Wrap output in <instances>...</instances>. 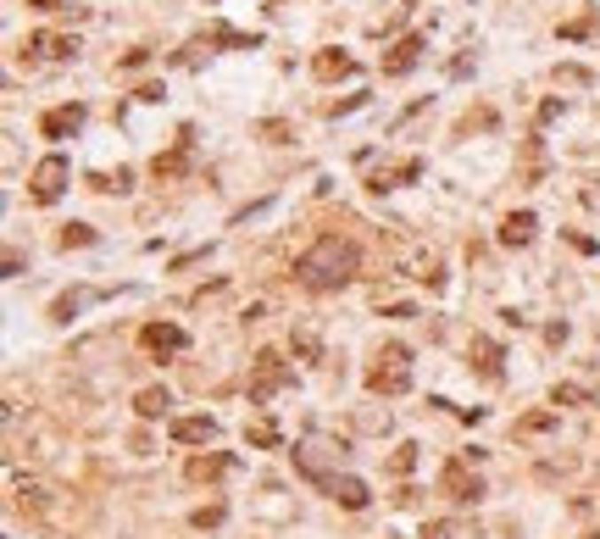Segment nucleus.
<instances>
[{
    "mask_svg": "<svg viewBox=\"0 0 600 539\" xmlns=\"http://www.w3.org/2000/svg\"><path fill=\"white\" fill-rule=\"evenodd\" d=\"M356 273H362V245L345 239V234H323L317 245H306L295 256V284L306 295H334Z\"/></svg>",
    "mask_w": 600,
    "mask_h": 539,
    "instance_id": "f257e3e1",
    "label": "nucleus"
},
{
    "mask_svg": "<svg viewBox=\"0 0 600 539\" xmlns=\"http://www.w3.org/2000/svg\"><path fill=\"white\" fill-rule=\"evenodd\" d=\"M367 389H372V395H406V389H411V350L401 340H389L378 356H372Z\"/></svg>",
    "mask_w": 600,
    "mask_h": 539,
    "instance_id": "f03ea898",
    "label": "nucleus"
},
{
    "mask_svg": "<svg viewBox=\"0 0 600 539\" xmlns=\"http://www.w3.org/2000/svg\"><path fill=\"white\" fill-rule=\"evenodd\" d=\"M295 456V473L300 479H312V484H334L339 479V462H345V440H306V445H295L289 450Z\"/></svg>",
    "mask_w": 600,
    "mask_h": 539,
    "instance_id": "7ed1b4c3",
    "label": "nucleus"
},
{
    "mask_svg": "<svg viewBox=\"0 0 600 539\" xmlns=\"http://www.w3.org/2000/svg\"><path fill=\"white\" fill-rule=\"evenodd\" d=\"M295 384V367H289L278 350H256V362H251V401H273L278 389Z\"/></svg>",
    "mask_w": 600,
    "mask_h": 539,
    "instance_id": "20e7f679",
    "label": "nucleus"
},
{
    "mask_svg": "<svg viewBox=\"0 0 600 539\" xmlns=\"http://www.w3.org/2000/svg\"><path fill=\"white\" fill-rule=\"evenodd\" d=\"M67 156H45V161H39V168L28 173V200L34 206H56L61 200V190H67Z\"/></svg>",
    "mask_w": 600,
    "mask_h": 539,
    "instance_id": "39448f33",
    "label": "nucleus"
},
{
    "mask_svg": "<svg viewBox=\"0 0 600 539\" xmlns=\"http://www.w3.org/2000/svg\"><path fill=\"white\" fill-rule=\"evenodd\" d=\"M440 489L450 495V501H462V506H472L484 495V484H479V473H472V462L467 456H450L445 462V473H440Z\"/></svg>",
    "mask_w": 600,
    "mask_h": 539,
    "instance_id": "423d86ee",
    "label": "nucleus"
},
{
    "mask_svg": "<svg viewBox=\"0 0 600 539\" xmlns=\"http://www.w3.org/2000/svg\"><path fill=\"white\" fill-rule=\"evenodd\" d=\"M467 362H472V372H479V379H489V384L506 379V345L489 340V334H472V340H467Z\"/></svg>",
    "mask_w": 600,
    "mask_h": 539,
    "instance_id": "0eeeda50",
    "label": "nucleus"
},
{
    "mask_svg": "<svg viewBox=\"0 0 600 539\" xmlns=\"http://www.w3.org/2000/svg\"><path fill=\"white\" fill-rule=\"evenodd\" d=\"M139 345L151 350V356L168 362V356H183V350H190V334H183L178 323H144L139 328Z\"/></svg>",
    "mask_w": 600,
    "mask_h": 539,
    "instance_id": "6e6552de",
    "label": "nucleus"
},
{
    "mask_svg": "<svg viewBox=\"0 0 600 539\" xmlns=\"http://www.w3.org/2000/svg\"><path fill=\"white\" fill-rule=\"evenodd\" d=\"M423 51H428V39H423V34H401L395 45L384 51V78H406V73L423 61Z\"/></svg>",
    "mask_w": 600,
    "mask_h": 539,
    "instance_id": "1a4fd4ad",
    "label": "nucleus"
},
{
    "mask_svg": "<svg viewBox=\"0 0 600 539\" xmlns=\"http://www.w3.org/2000/svg\"><path fill=\"white\" fill-rule=\"evenodd\" d=\"M395 273H401V278H417V284H428V289L445 284V267H440V256H433V251H401Z\"/></svg>",
    "mask_w": 600,
    "mask_h": 539,
    "instance_id": "9d476101",
    "label": "nucleus"
},
{
    "mask_svg": "<svg viewBox=\"0 0 600 539\" xmlns=\"http://www.w3.org/2000/svg\"><path fill=\"white\" fill-rule=\"evenodd\" d=\"M190 156H195V129H183V134H178V145H173V151L151 161V173H156V184H173V178H178L183 168H190Z\"/></svg>",
    "mask_w": 600,
    "mask_h": 539,
    "instance_id": "9b49d317",
    "label": "nucleus"
},
{
    "mask_svg": "<svg viewBox=\"0 0 600 539\" xmlns=\"http://www.w3.org/2000/svg\"><path fill=\"white\" fill-rule=\"evenodd\" d=\"M234 467H239V462H234L229 450H206V456H190V467H183V473H190L195 484H217V479H229Z\"/></svg>",
    "mask_w": 600,
    "mask_h": 539,
    "instance_id": "f8f14e48",
    "label": "nucleus"
},
{
    "mask_svg": "<svg viewBox=\"0 0 600 539\" xmlns=\"http://www.w3.org/2000/svg\"><path fill=\"white\" fill-rule=\"evenodd\" d=\"M39 129H45V139H73L78 129H84V106H51L45 117H39Z\"/></svg>",
    "mask_w": 600,
    "mask_h": 539,
    "instance_id": "ddd939ff",
    "label": "nucleus"
},
{
    "mask_svg": "<svg viewBox=\"0 0 600 539\" xmlns=\"http://www.w3.org/2000/svg\"><path fill=\"white\" fill-rule=\"evenodd\" d=\"M28 51H34L39 61H67V56H78V39H67V34H51V28H39V34H28Z\"/></svg>",
    "mask_w": 600,
    "mask_h": 539,
    "instance_id": "4468645a",
    "label": "nucleus"
},
{
    "mask_svg": "<svg viewBox=\"0 0 600 539\" xmlns=\"http://www.w3.org/2000/svg\"><path fill=\"white\" fill-rule=\"evenodd\" d=\"M534 234H540V217H534V212H511V217L501 223V245H506V251H523V245H534Z\"/></svg>",
    "mask_w": 600,
    "mask_h": 539,
    "instance_id": "2eb2a0df",
    "label": "nucleus"
},
{
    "mask_svg": "<svg viewBox=\"0 0 600 539\" xmlns=\"http://www.w3.org/2000/svg\"><path fill=\"white\" fill-rule=\"evenodd\" d=\"M173 440L178 445H212L217 440V418H206V411L200 418H173Z\"/></svg>",
    "mask_w": 600,
    "mask_h": 539,
    "instance_id": "dca6fc26",
    "label": "nucleus"
},
{
    "mask_svg": "<svg viewBox=\"0 0 600 539\" xmlns=\"http://www.w3.org/2000/svg\"><path fill=\"white\" fill-rule=\"evenodd\" d=\"M328 495H334V501H339L345 512H362V506L372 501V495H367V484H362V479H350V473H339V479L328 484Z\"/></svg>",
    "mask_w": 600,
    "mask_h": 539,
    "instance_id": "f3484780",
    "label": "nucleus"
},
{
    "mask_svg": "<svg viewBox=\"0 0 600 539\" xmlns=\"http://www.w3.org/2000/svg\"><path fill=\"white\" fill-rule=\"evenodd\" d=\"M168 406H173V395H168V389H161V384H151V389H139V395H134V411H139L144 423L168 418Z\"/></svg>",
    "mask_w": 600,
    "mask_h": 539,
    "instance_id": "a211bd4d",
    "label": "nucleus"
},
{
    "mask_svg": "<svg viewBox=\"0 0 600 539\" xmlns=\"http://www.w3.org/2000/svg\"><path fill=\"white\" fill-rule=\"evenodd\" d=\"M312 73H317V78H350V73H356V61H350L345 51H317Z\"/></svg>",
    "mask_w": 600,
    "mask_h": 539,
    "instance_id": "6ab92c4d",
    "label": "nucleus"
},
{
    "mask_svg": "<svg viewBox=\"0 0 600 539\" xmlns=\"http://www.w3.org/2000/svg\"><path fill=\"white\" fill-rule=\"evenodd\" d=\"M245 440H251L256 450H278V445H284V434H278L273 418H256V423H245Z\"/></svg>",
    "mask_w": 600,
    "mask_h": 539,
    "instance_id": "aec40b11",
    "label": "nucleus"
},
{
    "mask_svg": "<svg viewBox=\"0 0 600 539\" xmlns=\"http://www.w3.org/2000/svg\"><path fill=\"white\" fill-rule=\"evenodd\" d=\"M17 506L28 517H51V489L45 484H17Z\"/></svg>",
    "mask_w": 600,
    "mask_h": 539,
    "instance_id": "412c9836",
    "label": "nucleus"
},
{
    "mask_svg": "<svg viewBox=\"0 0 600 539\" xmlns=\"http://www.w3.org/2000/svg\"><path fill=\"white\" fill-rule=\"evenodd\" d=\"M100 295H106V289H67V295H61V301L51 306V317H56V323H67L84 301H100Z\"/></svg>",
    "mask_w": 600,
    "mask_h": 539,
    "instance_id": "4be33fe9",
    "label": "nucleus"
},
{
    "mask_svg": "<svg viewBox=\"0 0 600 539\" xmlns=\"http://www.w3.org/2000/svg\"><path fill=\"white\" fill-rule=\"evenodd\" d=\"M90 190H100V195H122V190H134V173H129V168H117V173H90Z\"/></svg>",
    "mask_w": 600,
    "mask_h": 539,
    "instance_id": "5701e85b",
    "label": "nucleus"
},
{
    "mask_svg": "<svg viewBox=\"0 0 600 539\" xmlns=\"http://www.w3.org/2000/svg\"><path fill=\"white\" fill-rule=\"evenodd\" d=\"M550 428H556V411H528V418H517V440H540Z\"/></svg>",
    "mask_w": 600,
    "mask_h": 539,
    "instance_id": "b1692460",
    "label": "nucleus"
},
{
    "mask_svg": "<svg viewBox=\"0 0 600 539\" xmlns=\"http://www.w3.org/2000/svg\"><path fill=\"white\" fill-rule=\"evenodd\" d=\"M289 350H295L300 362H323V340H317V328H295V340H289Z\"/></svg>",
    "mask_w": 600,
    "mask_h": 539,
    "instance_id": "393cba45",
    "label": "nucleus"
},
{
    "mask_svg": "<svg viewBox=\"0 0 600 539\" xmlns=\"http://www.w3.org/2000/svg\"><path fill=\"white\" fill-rule=\"evenodd\" d=\"M206 45H234V51H256L261 39H256V34H234V28H212V34H206Z\"/></svg>",
    "mask_w": 600,
    "mask_h": 539,
    "instance_id": "a878e982",
    "label": "nucleus"
},
{
    "mask_svg": "<svg viewBox=\"0 0 600 539\" xmlns=\"http://www.w3.org/2000/svg\"><path fill=\"white\" fill-rule=\"evenodd\" d=\"M56 245H61V251H73V245H95V228H90V223H67V228L56 234Z\"/></svg>",
    "mask_w": 600,
    "mask_h": 539,
    "instance_id": "bb28decb",
    "label": "nucleus"
},
{
    "mask_svg": "<svg viewBox=\"0 0 600 539\" xmlns=\"http://www.w3.org/2000/svg\"><path fill=\"white\" fill-rule=\"evenodd\" d=\"M550 401H556V406H589L595 395H589L584 384H556V389H550Z\"/></svg>",
    "mask_w": 600,
    "mask_h": 539,
    "instance_id": "cd10ccee",
    "label": "nucleus"
},
{
    "mask_svg": "<svg viewBox=\"0 0 600 539\" xmlns=\"http://www.w3.org/2000/svg\"><path fill=\"white\" fill-rule=\"evenodd\" d=\"M595 23H600V12L589 6L584 17H573V23H562V39H589V34H595Z\"/></svg>",
    "mask_w": 600,
    "mask_h": 539,
    "instance_id": "c85d7f7f",
    "label": "nucleus"
},
{
    "mask_svg": "<svg viewBox=\"0 0 600 539\" xmlns=\"http://www.w3.org/2000/svg\"><path fill=\"white\" fill-rule=\"evenodd\" d=\"M267 145H289V134H295V129H289V122L284 117H273V122H261V129H256Z\"/></svg>",
    "mask_w": 600,
    "mask_h": 539,
    "instance_id": "c756f323",
    "label": "nucleus"
},
{
    "mask_svg": "<svg viewBox=\"0 0 600 539\" xmlns=\"http://www.w3.org/2000/svg\"><path fill=\"white\" fill-rule=\"evenodd\" d=\"M411 467H417V445H401L389 456V473H411Z\"/></svg>",
    "mask_w": 600,
    "mask_h": 539,
    "instance_id": "7c9ffc66",
    "label": "nucleus"
},
{
    "mask_svg": "<svg viewBox=\"0 0 600 539\" xmlns=\"http://www.w3.org/2000/svg\"><path fill=\"white\" fill-rule=\"evenodd\" d=\"M222 517H229V512H222V506H200V512L190 517V523H195V528H217Z\"/></svg>",
    "mask_w": 600,
    "mask_h": 539,
    "instance_id": "2f4dec72",
    "label": "nucleus"
},
{
    "mask_svg": "<svg viewBox=\"0 0 600 539\" xmlns=\"http://www.w3.org/2000/svg\"><path fill=\"white\" fill-rule=\"evenodd\" d=\"M472 129H495V112H479V117L467 112V117H462V134H472Z\"/></svg>",
    "mask_w": 600,
    "mask_h": 539,
    "instance_id": "473e14b6",
    "label": "nucleus"
},
{
    "mask_svg": "<svg viewBox=\"0 0 600 539\" xmlns=\"http://www.w3.org/2000/svg\"><path fill=\"white\" fill-rule=\"evenodd\" d=\"M556 78H562V84H589L584 67H556Z\"/></svg>",
    "mask_w": 600,
    "mask_h": 539,
    "instance_id": "72a5a7b5",
    "label": "nucleus"
},
{
    "mask_svg": "<svg viewBox=\"0 0 600 539\" xmlns=\"http://www.w3.org/2000/svg\"><path fill=\"white\" fill-rule=\"evenodd\" d=\"M450 534H456L450 523H433V528H423V539H450Z\"/></svg>",
    "mask_w": 600,
    "mask_h": 539,
    "instance_id": "f704fd0d",
    "label": "nucleus"
}]
</instances>
